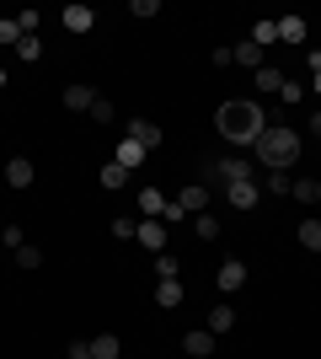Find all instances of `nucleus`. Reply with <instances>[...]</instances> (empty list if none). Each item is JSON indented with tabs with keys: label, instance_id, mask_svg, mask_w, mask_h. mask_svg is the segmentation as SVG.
<instances>
[{
	"label": "nucleus",
	"instance_id": "nucleus-11",
	"mask_svg": "<svg viewBox=\"0 0 321 359\" xmlns=\"http://www.w3.org/2000/svg\"><path fill=\"white\" fill-rule=\"evenodd\" d=\"M97 27V11L92 6H64V32L76 38V32H92Z\"/></svg>",
	"mask_w": 321,
	"mask_h": 359
},
{
	"label": "nucleus",
	"instance_id": "nucleus-3",
	"mask_svg": "<svg viewBox=\"0 0 321 359\" xmlns=\"http://www.w3.org/2000/svg\"><path fill=\"white\" fill-rule=\"evenodd\" d=\"M225 198H230V210H257L262 204V188H257V177H241V182H225Z\"/></svg>",
	"mask_w": 321,
	"mask_h": 359
},
{
	"label": "nucleus",
	"instance_id": "nucleus-30",
	"mask_svg": "<svg viewBox=\"0 0 321 359\" xmlns=\"http://www.w3.org/2000/svg\"><path fill=\"white\" fill-rule=\"evenodd\" d=\"M0 43H6V48L22 43V27H16V16H0Z\"/></svg>",
	"mask_w": 321,
	"mask_h": 359
},
{
	"label": "nucleus",
	"instance_id": "nucleus-27",
	"mask_svg": "<svg viewBox=\"0 0 321 359\" xmlns=\"http://www.w3.org/2000/svg\"><path fill=\"white\" fill-rule=\"evenodd\" d=\"M155 273H161V279H183V263L171 252H155Z\"/></svg>",
	"mask_w": 321,
	"mask_h": 359
},
{
	"label": "nucleus",
	"instance_id": "nucleus-6",
	"mask_svg": "<svg viewBox=\"0 0 321 359\" xmlns=\"http://www.w3.org/2000/svg\"><path fill=\"white\" fill-rule=\"evenodd\" d=\"M209 177L214 182H241V177H252V166H246L241 156H220V161L209 166Z\"/></svg>",
	"mask_w": 321,
	"mask_h": 359
},
{
	"label": "nucleus",
	"instance_id": "nucleus-38",
	"mask_svg": "<svg viewBox=\"0 0 321 359\" xmlns=\"http://www.w3.org/2000/svg\"><path fill=\"white\" fill-rule=\"evenodd\" d=\"M311 91H316V97H321V70H311Z\"/></svg>",
	"mask_w": 321,
	"mask_h": 359
},
{
	"label": "nucleus",
	"instance_id": "nucleus-28",
	"mask_svg": "<svg viewBox=\"0 0 321 359\" xmlns=\"http://www.w3.org/2000/svg\"><path fill=\"white\" fill-rule=\"evenodd\" d=\"M252 43H257V48L278 43V22H257V27H252Z\"/></svg>",
	"mask_w": 321,
	"mask_h": 359
},
{
	"label": "nucleus",
	"instance_id": "nucleus-13",
	"mask_svg": "<svg viewBox=\"0 0 321 359\" xmlns=\"http://www.w3.org/2000/svg\"><path fill=\"white\" fill-rule=\"evenodd\" d=\"M155 306H161V311H177V306H183V279H155Z\"/></svg>",
	"mask_w": 321,
	"mask_h": 359
},
{
	"label": "nucleus",
	"instance_id": "nucleus-26",
	"mask_svg": "<svg viewBox=\"0 0 321 359\" xmlns=\"http://www.w3.org/2000/svg\"><path fill=\"white\" fill-rule=\"evenodd\" d=\"M16 269H43V252H38V247H32V241H27V247H16Z\"/></svg>",
	"mask_w": 321,
	"mask_h": 359
},
{
	"label": "nucleus",
	"instance_id": "nucleus-19",
	"mask_svg": "<svg viewBox=\"0 0 321 359\" xmlns=\"http://www.w3.org/2000/svg\"><path fill=\"white\" fill-rule=\"evenodd\" d=\"M294 236H300V247H306V252H321V220H316V215H306Z\"/></svg>",
	"mask_w": 321,
	"mask_h": 359
},
{
	"label": "nucleus",
	"instance_id": "nucleus-16",
	"mask_svg": "<svg viewBox=\"0 0 321 359\" xmlns=\"http://www.w3.org/2000/svg\"><path fill=\"white\" fill-rule=\"evenodd\" d=\"M183 348H187V354H193V359H209V354H214V332H209V327L187 332V338H183Z\"/></svg>",
	"mask_w": 321,
	"mask_h": 359
},
{
	"label": "nucleus",
	"instance_id": "nucleus-5",
	"mask_svg": "<svg viewBox=\"0 0 321 359\" xmlns=\"http://www.w3.org/2000/svg\"><path fill=\"white\" fill-rule=\"evenodd\" d=\"M214 285L225 290V295H236V290L246 285V263H241V257H225V263H220V273H214Z\"/></svg>",
	"mask_w": 321,
	"mask_h": 359
},
{
	"label": "nucleus",
	"instance_id": "nucleus-1",
	"mask_svg": "<svg viewBox=\"0 0 321 359\" xmlns=\"http://www.w3.org/2000/svg\"><path fill=\"white\" fill-rule=\"evenodd\" d=\"M214 129H220L230 145H257V135L268 129V118H262V102H246V97L225 102V107H220V118H214Z\"/></svg>",
	"mask_w": 321,
	"mask_h": 359
},
{
	"label": "nucleus",
	"instance_id": "nucleus-15",
	"mask_svg": "<svg viewBox=\"0 0 321 359\" xmlns=\"http://www.w3.org/2000/svg\"><path fill=\"white\" fill-rule=\"evenodd\" d=\"M6 182H11V188H32V161L27 156H11V161H6Z\"/></svg>",
	"mask_w": 321,
	"mask_h": 359
},
{
	"label": "nucleus",
	"instance_id": "nucleus-4",
	"mask_svg": "<svg viewBox=\"0 0 321 359\" xmlns=\"http://www.w3.org/2000/svg\"><path fill=\"white\" fill-rule=\"evenodd\" d=\"M134 241L145 247V252H166V220H139Z\"/></svg>",
	"mask_w": 321,
	"mask_h": 359
},
{
	"label": "nucleus",
	"instance_id": "nucleus-18",
	"mask_svg": "<svg viewBox=\"0 0 321 359\" xmlns=\"http://www.w3.org/2000/svg\"><path fill=\"white\" fill-rule=\"evenodd\" d=\"M230 327H236V306H230V300H220V306L209 311V332L220 338V332H230Z\"/></svg>",
	"mask_w": 321,
	"mask_h": 359
},
{
	"label": "nucleus",
	"instance_id": "nucleus-7",
	"mask_svg": "<svg viewBox=\"0 0 321 359\" xmlns=\"http://www.w3.org/2000/svg\"><path fill=\"white\" fill-rule=\"evenodd\" d=\"M97 97H102V91H97V86H86V81L64 86V107H70V113H92V102H97Z\"/></svg>",
	"mask_w": 321,
	"mask_h": 359
},
{
	"label": "nucleus",
	"instance_id": "nucleus-34",
	"mask_svg": "<svg viewBox=\"0 0 321 359\" xmlns=\"http://www.w3.org/2000/svg\"><path fill=\"white\" fill-rule=\"evenodd\" d=\"M134 231H139V220H134V215H118V220H113V236H134Z\"/></svg>",
	"mask_w": 321,
	"mask_h": 359
},
{
	"label": "nucleus",
	"instance_id": "nucleus-10",
	"mask_svg": "<svg viewBox=\"0 0 321 359\" xmlns=\"http://www.w3.org/2000/svg\"><path fill=\"white\" fill-rule=\"evenodd\" d=\"M166 204H171V198L161 194V188H139V220H161Z\"/></svg>",
	"mask_w": 321,
	"mask_h": 359
},
{
	"label": "nucleus",
	"instance_id": "nucleus-37",
	"mask_svg": "<svg viewBox=\"0 0 321 359\" xmlns=\"http://www.w3.org/2000/svg\"><path fill=\"white\" fill-rule=\"evenodd\" d=\"M311 135L321 140V107H316V113H311Z\"/></svg>",
	"mask_w": 321,
	"mask_h": 359
},
{
	"label": "nucleus",
	"instance_id": "nucleus-25",
	"mask_svg": "<svg viewBox=\"0 0 321 359\" xmlns=\"http://www.w3.org/2000/svg\"><path fill=\"white\" fill-rule=\"evenodd\" d=\"M16 60H22V65H38V60H43V38H22V43H16Z\"/></svg>",
	"mask_w": 321,
	"mask_h": 359
},
{
	"label": "nucleus",
	"instance_id": "nucleus-22",
	"mask_svg": "<svg viewBox=\"0 0 321 359\" xmlns=\"http://www.w3.org/2000/svg\"><path fill=\"white\" fill-rule=\"evenodd\" d=\"M92 359H118V332H97L92 338Z\"/></svg>",
	"mask_w": 321,
	"mask_h": 359
},
{
	"label": "nucleus",
	"instance_id": "nucleus-23",
	"mask_svg": "<svg viewBox=\"0 0 321 359\" xmlns=\"http://www.w3.org/2000/svg\"><path fill=\"white\" fill-rule=\"evenodd\" d=\"M129 177H134V172H123L118 161H107V166H102V188H113V194H118V188H129Z\"/></svg>",
	"mask_w": 321,
	"mask_h": 359
},
{
	"label": "nucleus",
	"instance_id": "nucleus-21",
	"mask_svg": "<svg viewBox=\"0 0 321 359\" xmlns=\"http://www.w3.org/2000/svg\"><path fill=\"white\" fill-rule=\"evenodd\" d=\"M230 54H236V65H252V70H262V48L252 43V38H241V43L230 48Z\"/></svg>",
	"mask_w": 321,
	"mask_h": 359
},
{
	"label": "nucleus",
	"instance_id": "nucleus-36",
	"mask_svg": "<svg viewBox=\"0 0 321 359\" xmlns=\"http://www.w3.org/2000/svg\"><path fill=\"white\" fill-rule=\"evenodd\" d=\"M70 359H92V344H70Z\"/></svg>",
	"mask_w": 321,
	"mask_h": 359
},
{
	"label": "nucleus",
	"instance_id": "nucleus-2",
	"mask_svg": "<svg viewBox=\"0 0 321 359\" xmlns=\"http://www.w3.org/2000/svg\"><path fill=\"white\" fill-rule=\"evenodd\" d=\"M252 156H257V166H268V172H290V166L300 161V135H294L290 123H268L257 135V145H252Z\"/></svg>",
	"mask_w": 321,
	"mask_h": 359
},
{
	"label": "nucleus",
	"instance_id": "nucleus-17",
	"mask_svg": "<svg viewBox=\"0 0 321 359\" xmlns=\"http://www.w3.org/2000/svg\"><path fill=\"white\" fill-rule=\"evenodd\" d=\"M145 156H150V150H139L134 140L123 135V145H118V166H123V172H139V166H145Z\"/></svg>",
	"mask_w": 321,
	"mask_h": 359
},
{
	"label": "nucleus",
	"instance_id": "nucleus-24",
	"mask_svg": "<svg viewBox=\"0 0 321 359\" xmlns=\"http://www.w3.org/2000/svg\"><path fill=\"white\" fill-rule=\"evenodd\" d=\"M193 236H199V241H214V236H220V220H214L209 210H204V215H193Z\"/></svg>",
	"mask_w": 321,
	"mask_h": 359
},
{
	"label": "nucleus",
	"instance_id": "nucleus-9",
	"mask_svg": "<svg viewBox=\"0 0 321 359\" xmlns=\"http://www.w3.org/2000/svg\"><path fill=\"white\" fill-rule=\"evenodd\" d=\"M129 140H134L139 150H155V145H161V123H150V118H129Z\"/></svg>",
	"mask_w": 321,
	"mask_h": 359
},
{
	"label": "nucleus",
	"instance_id": "nucleus-20",
	"mask_svg": "<svg viewBox=\"0 0 321 359\" xmlns=\"http://www.w3.org/2000/svg\"><path fill=\"white\" fill-rule=\"evenodd\" d=\"M284 81H290V75L278 70V65H262V70H257V91H268V97H273V91H284Z\"/></svg>",
	"mask_w": 321,
	"mask_h": 359
},
{
	"label": "nucleus",
	"instance_id": "nucleus-32",
	"mask_svg": "<svg viewBox=\"0 0 321 359\" xmlns=\"http://www.w3.org/2000/svg\"><path fill=\"white\" fill-rule=\"evenodd\" d=\"M92 118L97 123H113V118H118V107L107 102V97H97V102H92Z\"/></svg>",
	"mask_w": 321,
	"mask_h": 359
},
{
	"label": "nucleus",
	"instance_id": "nucleus-8",
	"mask_svg": "<svg viewBox=\"0 0 321 359\" xmlns=\"http://www.w3.org/2000/svg\"><path fill=\"white\" fill-rule=\"evenodd\" d=\"M171 204H177V210H183L187 220H193V215H204V210H209V188H204V182H199V188H183V194L171 198Z\"/></svg>",
	"mask_w": 321,
	"mask_h": 359
},
{
	"label": "nucleus",
	"instance_id": "nucleus-35",
	"mask_svg": "<svg viewBox=\"0 0 321 359\" xmlns=\"http://www.w3.org/2000/svg\"><path fill=\"white\" fill-rule=\"evenodd\" d=\"M278 97H284V102H300V97H306V86H300V81H284V91H278Z\"/></svg>",
	"mask_w": 321,
	"mask_h": 359
},
{
	"label": "nucleus",
	"instance_id": "nucleus-31",
	"mask_svg": "<svg viewBox=\"0 0 321 359\" xmlns=\"http://www.w3.org/2000/svg\"><path fill=\"white\" fill-rule=\"evenodd\" d=\"M0 241H6V247H27V231H22V225H0Z\"/></svg>",
	"mask_w": 321,
	"mask_h": 359
},
{
	"label": "nucleus",
	"instance_id": "nucleus-33",
	"mask_svg": "<svg viewBox=\"0 0 321 359\" xmlns=\"http://www.w3.org/2000/svg\"><path fill=\"white\" fill-rule=\"evenodd\" d=\"M129 16H139V22H150V16H161V6H155V0H134V6H129Z\"/></svg>",
	"mask_w": 321,
	"mask_h": 359
},
{
	"label": "nucleus",
	"instance_id": "nucleus-12",
	"mask_svg": "<svg viewBox=\"0 0 321 359\" xmlns=\"http://www.w3.org/2000/svg\"><path fill=\"white\" fill-rule=\"evenodd\" d=\"M311 38V27H306V16H278V43H306Z\"/></svg>",
	"mask_w": 321,
	"mask_h": 359
},
{
	"label": "nucleus",
	"instance_id": "nucleus-14",
	"mask_svg": "<svg viewBox=\"0 0 321 359\" xmlns=\"http://www.w3.org/2000/svg\"><path fill=\"white\" fill-rule=\"evenodd\" d=\"M290 198L311 210V204H321V182H316V177H294V182H290Z\"/></svg>",
	"mask_w": 321,
	"mask_h": 359
},
{
	"label": "nucleus",
	"instance_id": "nucleus-39",
	"mask_svg": "<svg viewBox=\"0 0 321 359\" xmlns=\"http://www.w3.org/2000/svg\"><path fill=\"white\" fill-rule=\"evenodd\" d=\"M6 81H11V75H6V70H0V86H6Z\"/></svg>",
	"mask_w": 321,
	"mask_h": 359
},
{
	"label": "nucleus",
	"instance_id": "nucleus-29",
	"mask_svg": "<svg viewBox=\"0 0 321 359\" xmlns=\"http://www.w3.org/2000/svg\"><path fill=\"white\" fill-rule=\"evenodd\" d=\"M262 194H278V198H290V172H268Z\"/></svg>",
	"mask_w": 321,
	"mask_h": 359
}]
</instances>
